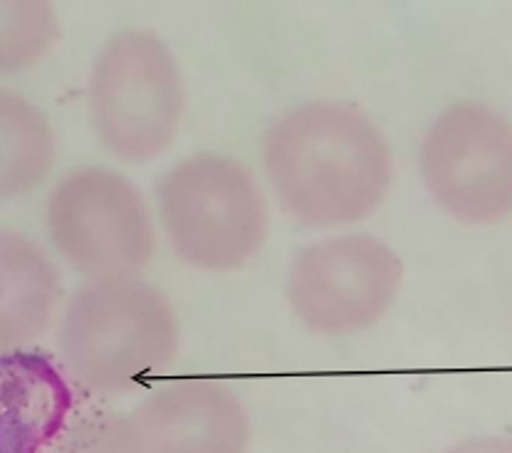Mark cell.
I'll return each instance as SVG.
<instances>
[{
  "mask_svg": "<svg viewBox=\"0 0 512 453\" xmlns=\"http://www.w3.org/2000/svg\"><path fill=\"white\" fill-rule=\"evenodd\" d=\"M263 166L280 206L297 223L337 228L369 218L394 181V151L359 107L312 100L268 129Z\"/></svg>",
  "mask_w": 512,
  "mask_h": 453,
  "instance_id": "6da1fadb",
  "label": "cell"
},
{
  "mask_svg": "<svg viewBox=\"0 0 512 453\" xmlns=\"http://www.w3.org/2000/svg\"><path fill=\"white\" fill-rule=\"evenodd\" d=\"M57 350L77 382L114 397L176 362L181 322L169 295L144 280H94L67 300Z\"/></svg>",
  "mask_w": 512,
  "mask_h": 453,
  "instance_id": "7a4b0ae2",
  "label": "cell"
},
{
  "mask_svg": "<svg viewBox=\"0 0 512 453\" xmlns=\"http://www.w3.org/2000/svg\"><path fill=\"white\" fill-rule=\"evenodd\" d=\"M159 221L171 251L201 273H233L263 251L270 203L243 161L226 154H191L156 186Z\"/></svg>",
  "mask_w": 512,
  "mask_h": 453,
  "instance_id": "3957f363",
  "label": "cell"
},
{
  "mask_svg": "<svg viewBox=\"0 0 512 453\" xmlns=\"http://www.w3.org/2000/svg\"><path fill=\"white\" fill-rule=\"evenodd\" d=\"M184 112V75L161 35L129 28L107 38L87 82L99 147L122 164H149L176 142Z\"/></svg>",
  "mask_w": 512,
  "mask_h": 453,
  "instance_id": "277c9868",
  "label": "cell"
},
{
  "mask_svg": "<svg viewBox=\"0 0 512 453\" xmlns=\"http://www.w3.org/2000/svg\"><path fill=\"white\" fill-rule=\"evenodd\" d=\"M45 226L55 251L90 283L137 278L156 255L149 203L109 166H75L47 196Z\"/></svg>",
  "mask_w": 512,
  "mask_h": 453,
  "instance_id": "5b68a950",
  "label": "cell"
},
{
  "mask_svg": "<svg viewBox=\"0 0 512 453\" xmlns=\"http://www.w3.org/2000/svg\"><path fill=\"white\" fill-rule=\"evenodd\" d=\"M428 194L453 221L493 226L512 208V132L508 119L478 102L443 109L419 154Z\"/></svg>",
  "mask_w": 512,
  "mask_h": 453,
  "instance_id": "8992f818",
  "label": "cell"
},
{
  "mask_svg": "<svg viewBox=\"0 0 512 453\" xmlns=\"http://www.w3.org/2000/svg\"><path fill=\"white\" fill-rule=\"evenodd\" d=\"M401 283L404 263L394 248L369 233H347L295 255L287 275V302L315 335H357L384 320Z\"/></svg>",
  "mask_w": 512,
  "mask_h": 453,
  "instance_id": "52a82bcc",
  "label": "cell"
},
{
  "mask_svg": "<svg viewBox=\"0 0 512 453\" xmlns=\"http://www.w3.org/2000/svg\"><path fill=\"white\" fill-rule=\"evenodd\" d=\"M250 441L248 409L221 379H174L117 416L122 453H248Z\"/></svg>",
  "mask_w": 512,
  "mask_h": 453,
  "instance_id": "ba28073f",
  "label": "cell"
},
{
  "mask_svg": "<svg viewBox=\"0 0 512 453\" xmlns=\"http://www.w3.org/2000/svg\"><path fill=\"white\" fill-rule=\"evenodd\" d=\"M75 397L62 369L35 352H0V453H45L67 431Z\"/></svg>",
  "mask_w": 512,
  "mask_h": 453,
  "instance_id": "9c48e42d",
  "label": "cell"
},
{
  "mask_svg": "<svg viewBox=\"0 0 512 453\" xmlns=\"http://www.w3.org/2000/svg\"><path fill=\"white\" fill-rule=\"evenodd\" d=\"M62 275L25 233L0 228V352L33 345L60 312Z\"/></svg>",
  "mask_w": 512,
  "mask_h": 453,
  "instance_id": "30bf717a",
  "label": "cell"
},
{
  "mask_svg": "<svg viewBox=\"0 0 512 453\" xmlns=\"http://www.w3.org/2000/svg\"><path fill=\"white\" fill-rule=\"evenodd\" d=\"M57 161L50 119L20 92L0 87V203L38 191Z\"/></svg>",
  "mask_w": 512,
  "mask_h": 453,
  "instance_id": "8fae6325",
  "label": "cell"
},
{
  "mask_svg": "<svg viewBox=\"0 0 512 453\" xmlns=\"http://www.w3.org/2000/svg\"><path fill=\"white\" fill-rule=\"evenodd\" d=\"M60 38V15L50 0H0V77L43 62Z\"/></svg>",
  "mask_w": 512,
  "mask_h": 453,
  "instance_id": "7c38bea8",
  "label": "cell"
},
{
  "mask_svg": "<svg viewBox=\"0 0 512 453\" xmlns=\"http://www.w3.org/2000/svg\"><path fill=\"white\" fill-rule=\"evenodd\" d=\"M55 453H122L117 444V416H90L70 426L55 444Z\"/></svg>",
  "mask_w": 512,
  "mask_h": 453,
  "instance_id": "4fadbf2b",
  "label": "cell"
},
{
  "mask_svg": "<svg viewBox=\"0 0 512 453\" xmlns=\"http://www.w3.org/2000/svg\"><path fill=\"white\" fill-rule=\"evenodd\" d=\"M441 453H512L510 436H473Z\"/></svg>",
  "mask_w": 512,
  "mask_h": 453,
  "instance_id": "5bb4252c",
  "label": "cell"
}]
</instances>
